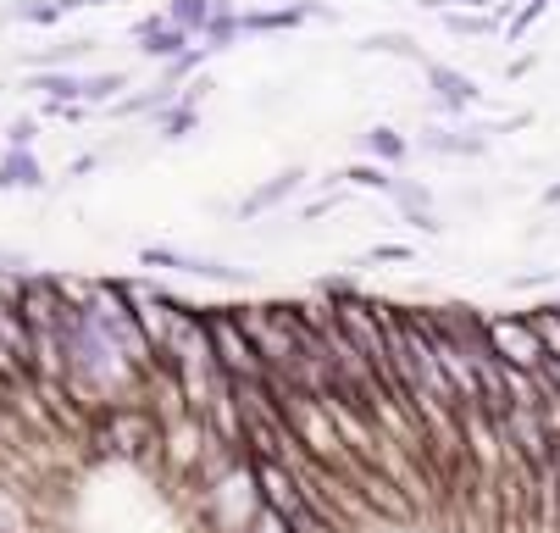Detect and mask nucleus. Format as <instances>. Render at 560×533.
<instances>
[{"mask_svg": "<svg viewBox=\"0 0 560 533\" xmlns=\"http://www.w3.org/2000/svg\"><path fill=\"white\" fill-rule=\"evenodd\" d=\"M460 6H493V0H460Z\"/></svg>", "mask_w": 560, "mask_h": 533, "instance_id": "22", "label": "nucleus"}, {"mask_svg": "<svg viewBox=\"0 0 560 533\" xmlns=\"http://www.w3.org/2000/svg\"><path fill=\"white\" fill-rule=\"evenodd\" d=\"M367 261H416V250H411V245H378Z\"/></svg>", "mask_w": 560, "mask_h": 533, "instance_id": "18", "label": "nucleus"}, {"mask_svg": "<svg viewBox=\"0 0 560 533\" xmlns=\"http://www.w3.org/2000/svg\"><path fill=\"white\" fill-rule=\"evenodd\" d=\"M300 178H306V173H300V167H289V173H278L272 184H261V189H255V194L244 200V206H239V217H261V212H267V206H278V200H283V194H294V189H300Z\"/></svg>", "mask_w": 560, "mask_h": 533, "instance_id": "5", "label": "nucleus"}, {"mask_svg": "<svg viewBox=\"0 0 560 533\" xmlns=\"http://www.w3.org/2000/svg\"><path fill=\"white\" fill-rule=\"evenodd\" d=\"M6 145H12V150H28V145H34V122H28V117H17V122L6 128Z\"/></svg>", "mask_w": 560, "mask_h": 533, "instance_id": "15", "label": "nucleus"}, {"mask_svg": "<svg viewBox=\"0 0 560 533\" xmlns=\"http://www.w3.org/2000/svg\"><path fill=\"white\" fill-rule=\"evenodd\" d=\"M427 78H433V89H439V100H444L449 112H460V106H472V100H477V84L467 73H455V67L427 61Z\"/></svg>", "mask_w": 560, "mask_h": 533, "instance_id": "3", "label": "nucleus"}, {"mask_svg": "<svg viewBox=\"0 0 560 533\" xmlns=\"http://www.w3.org/2000/svg\"><path fill=\"white\" fill-rule=\"evenodd\" d=\"M211 12H217V0H173V6H167V23L183 28V33H200V28L211 23Z\"/></svg>", "mask_w": 560, "mask_h": 533, "instance_id": "6", "label": "nucleus"}, {"mask_svg": "<svg viewBox=\"0 0 560 533\" xmlns=\"http://www.w3.org/2000/svg\"><path fill=\"white\" fill-rule=\"evenodd\" d=\"M422 150H439V156H477L483 140H467V133H444V128H427V133H422Z\"/></svg>", "mask_w": 560, "mask_h": 533, "instance_id": "8", "label": "nucleus"}, {"mask_svg": "<svg viewBox=\"0 0 560 533\" xmlns=\"http://www.w3.org/2000/svg\"><path fill=\"white\" fill-rule=\"evenodd\" d=\"M0 189H45V167L28 150H6L0 156Z\"/></svg>", "mask_w": 560, "mask_h": 533, "instance_id": "4", "label": "nucleus"}, {"mask_svg": "<svg viewBox=\"0 0 560 533\" xmlns=\"http://www.w3.org/2000/svg\"><path fill=\"white\" fill-rule=\"evenodd\" d=\"M555 200H560V184H555V189H549V206H555Z\"/></svg>", "mask_w": 560, "mask_h": 533, "instance_id": "23", "label": "nucleus"}, {"mask_svg": "<svg viewBox=\"0 0 560 533\" xmlns=\"http://www.w3.org/2000/svg\"><path fill=\"white\" fill-rule=\"evenodd\" d=\"M544 12H549V6H544V0H527V6H521V17L511 23V33H527V28H533V23L544 17Z\"/></svg>", "mask_w": 560, "mask_h": 533, "instance_id": "17", "label": "nucleus"}, {"mask_svg": "<svg viewBox=\"0 0 560 533\" xmlns=\"http://www.w3.org/2000/svg\"><path fill=\"white\" fill-rule=\"evenodd\" d=\"M367 50H388V56H405V61H422V50L405 40V33H372V40H367ZM427 67V61H422Z\"/></svg>", "mask_w": 560, "mask_h": 533, "instance_id": "12", "label": "nucleus"}, {"mask_svg": "<svg viewBox=\"0 0 560 533\" xmlns=\"http://www.w3.org/2000/svg\"><path fill=\"white\" fill-rule=\"evenodd\" d=\"M355 189H378V194H388L394 189V178H388V167H378V161H355L350 173H344Z\"/></svg>", "mask_w": 560, "mask_h": 533, "instance_id": "11", "label": "nucleus"}, {"mask_svg": "<svg viewBox=\"0 0 560 533\" xmlns=\"http://www.w3.org/2000/svg\"><path fill=\"white\" fill-rule=\"evenodd\" d=\"M483 328H488V350L500 356V366H516V373H538L544 366V345L527 328V317H483Z\"/></svg>", "mask_w": 560, "mask_h": 533, "instance_id": "1", "label": "nucleus"}, {"mask_svg": "<svg viewBox=\"0 0 560 533\" xmlns=\"http://www.w3.org/2000/svg\"><path fill=\"white\" fill-rule=\"evenodd\" d=\"M134 33H139V50H145V56H156V61H178V56H183V45H189V33H183V28H173V23H139Z\"/></svg>", "mask_w": 560, "mask_h": 533, "instance_id": "2", "label": "nucleus"}, {"mask_svg": "<svg viewBox=\"0 0 560 533\" xmlns=\"http://www.w3.org/2000/svg\"><path fill=\"white\" fill-rule=\"evenodd\" d=\"M84 6H101V0H56V12L67 17V12H84Z\"/></svg>", "mask_w": 560, "mask_h": 533, "instance_id": "20", "label": "nucleus"}, {"mask_svg": "<svg viewBox=\"0 0 560 533\" xmlns=\"http://www.w3.org/2000/svg\"><path fill=\"white\" fill-rule=\"evenodd\" d=\"M444 23H449V33H488V28H493L488 17H460V12H449Z\"/></svg>", "mask_w": 560, "mask_h": 533, "instance_id": "16", "label": "nucleus"}, {"mask_svg": "<svg viewBox=\"0 0 560 533\" xmlns=\"http://www.w3.org/2000/svg\"><path fill=\"white\" fill-rule=\"evenodd\" d=\"M17 17H28V23H56L61 12H56V0H50V6H17Z\"/></svg>", "mask_w": 560, "mask_h": 533, "instance_id": "19", "label": "nucleus"}, {"mask_svg": "<svg viewBox=\"0 0 560 533\" xmlns=\"http://www.w3.org/2000/svg\"><path fill=\"white\" fill-rule=\"evenodd\" d=\"M244 533H289V522H283V517H272L267 506H261V511L244 522Z\"/></svg>", "mask_w": 560, "mask_h": 533, "instance_id": "14", "label": "nucleus"}, {"mask_svg": "<svg viewBox=\"0 0 560 533\" xmlns=\"http://www.w3.org/2000/svg\"><path fill=\"white\" fill-rule=\"evenodd\" d=\"M306 17H311V6H289V12H250V17H239V28L267 33V28H294V23H306Z\"/></svg>", "mask_w": 560, "mask_h": 533, "instance_id": "9", "label": "nucleus"}, {"mask_svg": "<svg viewBox=\"0 0 560 533\" xmlns=\"http://www.w3.org/2000/svg\"><path fill=\"white\" fill-rule=\"evenodd\" d=\"M422 6H427V12H444V6H449V0H422Z\"/></svg>", "mask_w": 560, "mask_h": 533, "instance_id": "21", "label": "nucleus"}, {"mask_svg": "<svg viewBox=\"0 0 560 533\" xmlns=\"http://www.w3.org/2000/svg\"><path fill=\"white\" fill-rule=\"evenodd\" d=\"M367 150L378 156V167H388V161H405V150H411V145H405L394 128H372V133H367Z\"/></svg>", "mask_w": 560, "mask_h": 533, "instance_id": "10", "label": "nucleus"}, {"mask_svg": "<svg viewBox=\"0 0 560 533\" xmlns=\"http://www.w3.org/2000/svg\"><path fill=\"white\" fill-rule=\"evenodd\" d=\"M128 78L122 73H101V78H84V100H111Z\"/></svg>", "mask_w": 560, "mask_h": 533, "instance_id": "13", "label": "nucleus"}, {"mask_svg": "<svg viewBox=\"0 0 560 533\" xmlns=\"http://www.w3.org/2000/svg\"><path fill=\"white\" fill-rule=\"evenodd\" d=\"M28 89H45L56 106H67V100H84V78H73V73H34V78H28Z\"/></svg>", "mask_w": 560, "mask_h": 533, "instance_id": "7", "label": "nucleus"}]
</instances>
